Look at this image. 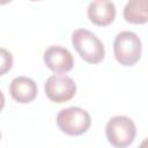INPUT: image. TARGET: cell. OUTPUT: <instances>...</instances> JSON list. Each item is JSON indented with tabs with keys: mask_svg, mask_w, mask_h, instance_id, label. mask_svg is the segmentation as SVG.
<instances>
[{
	"mask_svg": "<svg viewBox=\"0 0 148 148\" xmlns=\"http://www.w3.org/2000/svg\"><path fill=\"white\" fill-rule=\"evenodd\" d=\"M124 18L132 24H145L148 21L147 0H128L124 7Z\"/></svg>",
	"mask_w": 148,
	"mask_h": 148,
	"instance_id": "9c48e42d",
	"label": "cell"
},
{
	"mask_svg": "<svg viewBox=\"0 0 148 148\" xmlns=\"http://www.w3.org/2000/svg\"><path fill=\"white\" fill-rule=\"evenodd\" d=\"M31 1H39V0H31Z\"/></svg>",
	"mask_w": 148,
	"mask_h": 148,
	"instance_id": "4fadbf2b",
	"label": "cell"
},
{
	"mask_svg": "<svg viewBox=\"0 0 148 148\" xmlns=\"http://www.w3.org/2000/svg\"><path fill=\"white\" fill-rule=\"evenodd\" d=\"M12 0H0V5H6L8 2H10Z\"/></svg>",
	"mask_w": 148,
	"mask_h": 148,
	"instance_id": "7c38bea8",
	"label": "cell"
},
{
	"mask_svg": "<svg viewBox=\"0 0 148 148\" xmlns=\"http://www.w3.org/2000/svg\"><path fill=\"white\" fill-rule=\"evenodd\" d=\"M0 139H1V133H0Z\"/></svg>",
	"mask_w": 148,
	"mask_h": 148,
	"instance_id": "5bb4252c",
	"label": "cell"
},
{
	"mask_svg": "<svg viewBox=\"0 0 148 148\" xmlns=\"http://www.w3.org/2000/svg\"><path fill=\"white\" fill-rule=\"evenodd\" d=\"M72 44L80 57L89 64H98L104 59L105 50L99 38L87 29H77L72 35Z\"/></svg>",
	"mask_w": 148,
	"mask_h": 148,
	"instance_id": "6da1fadb",
	"label": "cell"
},
{
	"mask_svg": "<svg viewBox=\"0 0 148 148\" xmlns=\"http://www.w3.org/2000/svg\"><path fill=\"white\" fill-rule=\"evenodd\" d=\"M44 90L50 101L65 103L75 96L76 84L74 80L67 75H52L46 80Z\"/></svg>",
	"mask_w": 148,
	"mask_h": 148,
	"instance_id": "5b68a950",
	"label": "cell"
},
{
	"mask_svg": "<svg viewBox=\"0 0 148 148\" xmlns=\"http://www.w3.org/2000/svg\"><path fill=\"white\" fill-rule=\"evenodd\" d=\"M57 125L62 133L76 136L89 130L91 118L86 110L77 106H71L59 111L57 114Z\"/></svg>",
	"mask_w": 148,
	"mask_h": 148,
	"instance_id": "3957f363",
	"label": "cell"
},
{
	"mask_svg": "<svg viewBox=\"0 0 148 148\" xmlns=\"http://www.w3.org/2000/svg\"><path fill=\"white\" fill-rule=\"evenodd\" d=\"M43 58L46 67L57 74L67 73L74 66V58L72 53L67 49L59 45L47 47Z\"/></svg>",
	"mask_w": 148,
	"mask_h": 148,
	"instance_id": "8992f818",
	"label": "cell"
},
{
	"mask_svg": "<svg viewBox=\"0 0 148 148\" xmlns=\"http://www.w3.org/2000/svg\"><path fill=\"white\" fill-rule=\"evenodd\" d=\"M12 66H13L12 53L6 49L0 47V76L8 73L10 71Z\"/></svg>",
	"mask_w": 148,
	"mask_h": 148,
	"instance_id": "30bf717a",
	"label": "cell"
},
{
	"mask_svg": "<svg viewBox=\"0 0 148 148\" xmlns=\"http://www.w3.org/2000/svg\"><path fill=\"white\" fill-rule=\"evenodd\" d=\"M37 84L27 76H17L9 84V94L16 102L27 104L32 102L37 96Z\"/></svg>",
	"mask_w": 148,
	"mask_h": 148,
	"instance_id": "ba28073f",
	"label": "cell"
},
{
	"mask_svg": "<svg viewBox=\"0 0 148 148\" xmlns=\"http://www.w3.org/2000/svg\"><path fill=\"white\" fill-rule=\"evenodd\" d=\"M3 106H5V96H3L2 91L0 90V112L3 109Z\"/></svg>",
	"mask_w": 148,
	"mask_h": 148,
	"instance_id": "8fae6325",
	"label": "cell"
},
{
	"mask_svg": "<svg viewBox=\"0 0 148 148\" xmlns=\"http://www.w3.org/2000/svg\"><path fill=\"white\" fill-rule=\"evenodd\" d=\"M105 134L111 146L116 148H125L134 141L136 127L131 118L126 116H114L108 121Z\"/></svg>",
	"mask_w": 148,
	"mask_h": 148,
	"instance_id": "277c9868",
	"label": "cell"
},
{
	"mask_svg": "<svg viewBox=\"0 0 148 148\" xmlns=\"http://www.w3.org/2000/svg\"><path fill=\"white\" fill-rule=\"evenodd\" d=\"M89 20L98 27L111 24L116 17V7L109 0H95L89 3L87 10Z\"/></svg>",
	"mask_w": 148,
	"mask_h": 148,
	"instance_id": "52a82bcc",
	"label": "cell"
},
{
	"mask_svg": "<svg viewBox=\"0 0 148 148\" xmlns=\"http://www.w3.org/2000/svg\"><path fill=\"white\" fill-rule=\"evenodd\" d=\"M113 52L117 61L123 66H133L140 58L142 44L139 36L132 31L119 32L113 42Z\"/></svg>",
	"mask_w": 148,
	"mask_h": 148,
	"instance_id": "7a4b0ae2",
	"label": "cell"
}]
</instances>
